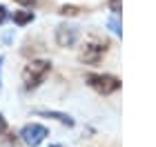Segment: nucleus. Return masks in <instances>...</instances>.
Listing matches in <instances>:
<instances>
[{
  "label": "nucleus",
  "instance_id": "obj_7",
  "mask_svg": "<svg viewBox=\"0 0 156 147\" xmlns=\"http://www.w3.org/2000/svg\"><path fill=\"white\" fill-rule=\"evenodd\" d=\"M34 18H36L34 11H13V23H16L18 27H25V25L34 23Z\"/></svg>",
  "mask_w": 156,
  "mask_h": 147
},
{
  "label": "nucleus",
  "instance_id": "obj_12",
  "mask_svg": "<svg viewBox=\"0 0 156 147\" xmlns=\"http://www.w3.org/2000/svg\"><path fill=\"white\" fill-rule=\"evenodd\" d=\"M18 5H23V7H36L40 0H16Z\"/></svg>",
  "mask_w": 156,
  "mask_h": 147
},
{
  "label": "nucleus",
  "instance_id": "obj_6",
  "mask_svg": "<svg viewBox=\"0 0 156 147\" xmlns=\"http://www.w3.org/2000/svg\"><path fill=\"white\" fill-rule=\"evenodd\" d=\"M38 116H47V118H54V121H58L62 125H67V127H74V118L69 114H62V111H51V109H42L38 111Z\"/></svg>",
  "mask_w": 156,
  "mask_h": 147
},
{
  "label": "nucleus",
  "instance_id": "obj_14",
  "mask_svg": "<svg viewBox=\"0 0 156 147\" xmlns=\"http://www.w3.org/2000/svg\"><path fill=\"white\" fill-rule=\"evenodd\" d=\"M2 62H5V58H0V74H2ZM0 89H2V76H0Z\"/></svg>",
  "mask_w": 156,
  "mask_h": 147
},
{
  "label": "nucleus",
  "instance_id": "obj_10",
  "mask_svg": "<svg viewBox=\"0 0 156 147\" xmlns=\"http://www.w3.org/2000/svg\"><path fill=\"white\" fill-rule=\"evenodd\" d=\"M109 9L118 16V13H120V0H109Z\"/></svg>",
  "mask_w": 156,
  "mask_h": 147
},
{
  "label": "nucleus",
  "instance_id": "obj_15",
  "mask_svg": "<svg viewBox=\"0 0 156 147\" xmlns=\"http://www.w3.org/2000/svg\"><path fill=\"white\" fill-rule=\"evenodd\" d=\"M54 147H60V145H54Z\"/></svg>",
  "mask_w": 156,
  "mask_h": 147
},
{
  "label": "nucleus",
  "instance_id": "obj_4",
  "mask_svg": "<svg viewBox=\"0 0 156 147\" xmlns=\"http://www.w3.org/2000/svg\"><path fill=\"white\" fill-rule=\"evenodd\" d=\"M47 136H49L47 127H45V125H38V123L25 125V127L20 129V141H23L27 147H38Z\"/></svg>",
  "mask_w": 156,
  "mask_h": 147
},
{
  "label": "nucleus",
  "instance_id": "obj_3",
  "mask_svg": "<svg viewBox=\"0 0 156 147\" xmlns=\"http://www.w3.org/2000/svg\"><path fill=\"white\" fill-rule=\"evenodd\" d=\"M105 51H107V43L105 40H89V43H85V47L80 49V62L85 65H98V62L103 60Z\"/></svg>",
  "mask_w": 156,
  "mask_h": 147
},
{
  "label": "nucleus",
  "instance_id": "obj_9",
  "mask_svg": "<svg viewBox=\"0 0 156 147\" xmlns=\"http://www.w3.org/2000/svg\"><path fill=\"white\" fill-rule=\"evenodd\" d=\"M109 29L120 36V23H118V18H112V20H109Z\"/></svg>",
  "mask_w": 156,
  "mask_h": 147
},
{
  "label": "nucleus",
  "instance_id": "obj_8",
  "mask_svg": "<svg viewBox=\"0 0 156 147\" xmlns=\"http://www.w3.org/2000/svg\"><path fill=\"white\" fill-rule=\"evenodd\" d=\"M83 9H80V7H76V5H62L60 7V16H78V13H80Z\"/></svg>",
  "mask_w": 156,
  "mask_h": 147
},
{
  "label": "nucleus",
  "instance_id": "obj_1",
  "mask_svg": "<svg viewBox=\"0 0 156 147\" xmlns=\"http://www.w3.org/2000/svg\"><path fill=\"white\" fill-rule=\"evenodd\" d=\"M49 72H51V62H49V60L31 58L25 65V69H23V85H25V89L40 87L42 82H45V78L49 76Z\"/></svg>",
  "mask_w": 156,
  "mask_h": 147
},
{
  "label": "nucleus",
  "instance_id": "obj_13",
  "mask_svg": "<svg viewBox=\"0 0 156 147\" xmlns=\"http://www.w3.org/2000/svg\"><path fill=\"white\" fill-rule=\"evenodd\" d=\"M7 16H9V13H7V9H5L2 5H0V25H2L5 20H7Z\"/></svg>",
  "mask_w": 156,
  "mask_h": 147
},
{
  "label": "nucleus",
  "instance_id": "obj_5",
  "mask_svg": "<svg viewBox=\"0 0 156 147\" xmlns=\"http://www.w3.org/2000/svg\"><path fill=\"white\" fill-rule=\"evenodd\" d=\"M78 38H80V31H78V27L74 25H58L56 27V43H58V47H74L78 43Z\"/></svg>",
  "mask_w": 156,
  "mask_h": 147
},
{
  "label": "nucleus",
  "instance_id": "obj_2",
  "mask_svg": "<svg viewBox=\"0 0 156 147\" xmlns=\"http://www.w3.org/2000/svg\"><path fill=\"white\" fill-rule=\"evenodd\" d=\"M85 82L94 92L103 94V96H109V94H114L120 89V78H116L112 74H87L85 76Z\"/></svg>",
  "mask_w": 156,
  "mask_h": 147
},
{
  "label": "nucleus",
  "instance_id": "obj_11",
  "mask_svg": "<svg viewBox=\"0 0 156 147\" xmlns=\"http://www.w3.org/2000/svg\"><path fill=\"white\" fill-rule=\"evenodd\" d=\"M7 129H9V125H7V121H5V116L0 114V136H2V134H7Z\"/></svg>",
  "mask_w": 156,
  "mask_h": 147
}]
</instances>
